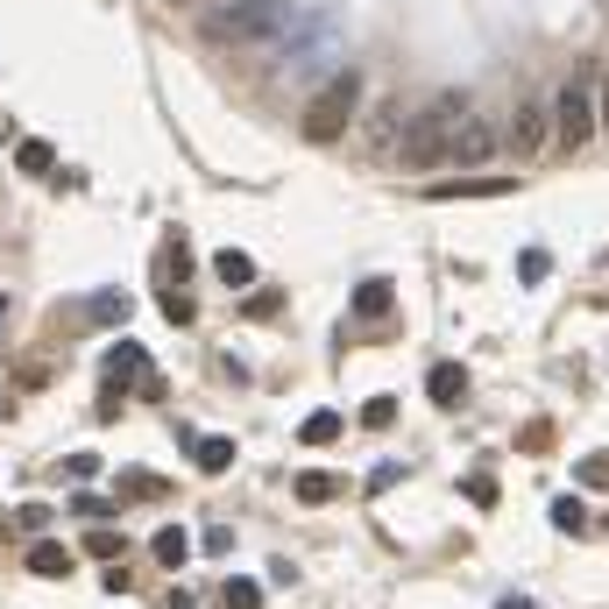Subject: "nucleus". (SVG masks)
<instances>
[{"label": "nucleus", "instance_id": "1", "mask_svg": "<svg viewBox=\"0 0 609 609\" xmlns=\"http://www.w3.org/2000/svg\"><path fill=\"white\" fill-rule=\"evenodd\" d=\"M460 114H468V99L460 93H440L433 107H419V114H405V136H397V163H405V171H419V177H433L440 163H447V128L460 121Z\"/></svg>", "mask_w": 609, "mask_h": 609}, {"label": "nucleus", "instance_id": "2", "mask_svg": "<svg viewBox=\"0 0 609 609\" xmlns=\"http://www.w3.org/2000/svg\"><path fill=\"white\" fill-rule=\"evenodd\" d=\"M596 65H574L567 71V85L553 93V142H560V156H574V150H588L596 142Z\"/></svg>", "mask_w": 609, "mask_h": 609}, {"label": "nucleus", "instance_id": "3", "mask_svg": "<svg viewBox=\"0 0 609 609\" xmlns=\"http://www.w3.org/2000/svg\"><path fill=\"white\" fill-rule=\"evenodd\" d=\"M291 22V0H227L206 14V43H277Z\"/></svg>", "mask_w": 609, "mask_h": 609}, {"label": "nucleus", "instance_id": "4", "mask_svg": "<svg viewBox=\"0 0 609 609\" xmlns=\"http://www.w3.org/2000/svg\"><path fill=\"white\" fill-rule=\"evenodd\" d=\"M354 99H362V71H333V79L312 93V107H305V142H340L348 136Z\"/></svg>", "mask_w": 609, "mask_h": 609}, {"label": "nucleus", "instance_id": "5", "mask_svg": "<svg viewBox=\"0 0 609 609\" xmlns=\"http://www.w3.org/2000/svg\"><path fill=\"white\" fill-rule=\"evenodd\" d=\"M496 156V121H482V114H460L447 128V163L454 171H475V163Z\"/></svg>", "mask_w": 609, "mask_h": 609}, {"label": "nucleus", "instance_id": "6", "mask_svg": "<svg viewBox=\"0 0 609 609\" xmlns=\"http://www.w3.org/2000/svg\"><path fill=\"white\" fill-rule=\"evenodd\" d=\"M511 150H517V156H539V150H546V99H539V93L517 99V114H511Z\"/></svg>", "mask_w": 609, "mask_h": 609}, {"label": "nucleus", "instance_id": "7", "mask_svg": "<svg viewBox=\"0 0 609 609\" xmlns=\"http://www.w3.org/2000/svg\"><path fill=\"white\" fill-rule=\"evenodd\" d=\"M511 177H433V199H503Z\"/></svg>", "mask_w": 609, "mask_h": 609}, {"label": "nucleus", "instance_id": "8", "mask_svg": "<svg viewBox=\"0 0 609 609\" xmlns=\"http://www.w3.org/2000/svg\"><path fill=\"white\" fill-rule=\"evenodd\" d=\"M397 136H405V107H397V99H383V107L368 114V156H390Z\"/></svg>", "mask_w": 609, "mask_h": 609}, {"label": "nucleus", "instance_id": "9", "mask_svg": "<svg viewBox=\"0 0 609 609\" xmlns=\"http://www.w3.org/2000/svg\"><path fill=\"white\" fill-rule=\"evenodd\" d=\"M185 454H191V468H206V475H227V468H234V440H220V433H213V440L191 433Z\"/></svg>", "mask_w": 609, "mask_h": 609}, {"label": "nucleus", "instance_id": "10", "mask_svg": "<svg viewBox=\"0 0 609 609\" xmlns=\"http://www.w3.org/2000/svg\"><path fill=\"white\" fill-rule=\"evenodd\" d=\"M425 397H433V405H460V397H468V368H460V362H433Z\"/></svg>", "mask_w": 609, "mask_h": 609}, {"label": "nucleus", "instance_id": "11", "mask_svg": "<svg viewBox=\"0 0 609 609\" xmlns=\"http://www.w3.org/2000/svg\"><path fill=\"white\" fill-rule=\"evenodd\" d=\"M150 368V348L142 340H114L107 348V383H128V376H142Z\"/></svg>", "mask_w": 609, "mask_h": 609}, {"label": "nucleus", "instance_id": "12", "mask_svg": "<svg viewBox=\"0 0 609 609\" xmlns=\"http://www.w3.org/2000/svg\"><path fill=\"white\" fill-rule=\"evenodd\" d=\"M28 574L65 582V574H71V553H65V546H50V539H36V546H28Z\"/></svg>", "mask_w": 609, "mask_h": 609}, {"label": "nucleus", "instance_id": "13", "mask_svg": "<svg viewBox=\"0 0 609 609\" xmlns=\"http://www.w3.org/2000/svg\"><path fill=\"white\" fill-rule=\"evenodd\" d=\"M213 277H220V284H234V291H248V284H256V262H248L242 248H220V256H213Z\"/></svg>", "mask_w": 609, "mask_h": 609}, {"label": "nucleus", "instance_id": "14", "mask_svg": "<svg viewBox=\"0 0 609 609\" xmlns=\"http://www.w3.org/2000/svg\"><path fill=\"white\" fill-rule=\"evenodd\" d=\"M390 277H368V284H354V312H362V319H383V312H390Z\"/></svg>", "mask_w": 609, "mask_h": 609}, {"label": "nucleus", "instance_id": "15", "mask_svg": "<svg viewBox=\"0 0 609 609\" xmlns=\"http://www.w3.org/2000/svg\"><path fill=\"white\" fill-rule=\"evenodd\" d=\"M163 277H171V284H191V248H185V234H163Z\"/></svg>", "mask_w": 609, "mask_h": 609}, {"label": "nucleus", "instance_id": "16", "mask_svg": "<svg viewBox=\"0 0 609 609\" xmlns=\"http://www.w3.org/2000/svg\"><path fill=\"white\" fill-rule=\"evenodd\" d=\"M150 553H156V567H185V560H191V539H185V531H177V525H163Z\"/></svg>", "mask_w": 609, "mask_h": 609}, {"label": "nucleus", "instance_id": "17", "mask_svg": "<svg viewBox=\"0 0 609 609\" xmlns=\"http://www.w3.org/2000/svg\"><path fill=\"white\" fill-rule=\"evenodd\" d=\"M50 163H57V150H50V142H43V136H28L22 150H14V171H22V177H43V171H50Z\"/></svg>", "mask_w": 609, "mask_h": 609}, {"label": "nucleus", "instance_id": "18", "mask_svg": "<svg viewBox=\"0 0 609 609\" xmlns=\"http://www.w3.org/2000/svg\"><path fill=\"white\" fill-rule=\"evenodd\" d=\"M298 440H305V447H333V440H340V411H312V419L298 425Z\"/></svg>", "mask_w": 609, "mask_h": 609}, {"label": "nucleus", "instance_id": "19", "mask_svg": "<svg viewBox=\"0 0 609 609\" xmlns=\"http://www.w3.org/2000/svg\"><path fill=\"white\" fill-rule=\"evenodd\" d=\"M333 496H348L340 475H298V503H333Z\"/></svg>", "mask_w": 609, "mask_h": 609}, {"label": "nucleus", "instance_id": "20", "mask_svg": "<svg viewBox=\"0 0 609 609\" xmlns=\"http://www.w3.org/2000/svg\"><path fill=\"white\" fill-rule=\"evenodd\" d=\"M71 511H79L85 525H99V517H114V511H121V496H99V489H79V496H71Z\"/></svg>", "mask_w": 609, "mask_h": 609}, {"label": "nucleus", "instance_id": "21", "mask_svg": "<svg viewBox=\"0 0 609 609\" xmlns=\"http://www.w3.org/2000/svg\"><path fill=\"white\" fill-rule=\"evenodd\" d=\"M121 489H128V496H150V489H156V496H171V482L150 475V468H121ZM128 496H121V503H128Z\"/></svg>", "mask_w": 609, "mask_h": 609}, {"label": "nucleus", "instance_id": "22", "mask_svg": "<svg viewBox=\"0 0 609 609\" xmlns=\"http://www.w3.org/2000/svg\"><path fill=\"white\" fill-rule=\"evenodd\" d=\"M460 496H468V503H482V511H489V503H496V475H489V468H475L468 482H460Z\"/></svg>", "mask_w": 609, "mask_h": 609}, {"label": "nucleus", "instance_id": "23", "mask_svg": "<svg viewBox=\"0 0 609 609\" xmlns=\"http://www.w3.org/2000/svg\"><path fill=\"white\" fill-rule=\"evenodd\" d=\"M85 312H93V319H107V326H121V319H128V298H121V291H99Z\"/></svg>", "mask_w": 609, "mask_h": 609}, {"label": "nucleus", "instance_id": "24", "mask_svg": "<svg viewBox=\"0 0 609 609\" xmlns=\"http://www.w3.org/2000/svg\"><path fill=\"white\" fill-rule=\"evenodd\" d=\"M553 525H560V531H588V511H582L574 496H553Z\"/></svg>", "mask_w": 609, "mask_h": 609}, {"label": "nucleus", "instance_id": "25", "mask_svg": "<svg viewBox=\"0 0 609 609\" xmlns=\"http://www.w3.org/2000/svg\"><path fill=\"white\" fill-rule=\"evenodd\" d=\"M220 602H227V609H262V588L256 582H227V588H220Z\"/></svg>", "mask_w": 609, "mask_h": 609}, {"label": "nucleus", "instance_id": "26", "mask_svg": "<svg viewBox=\"0 0 609 609\" xmlns=\"http://www.w3.org/2000/svg\"><path fill=\"white\" fill-rule=\"evenodd\" d=\"M390 419H397V397H368V405H362V425H368V433H383Z\"/></svg>", "mask_w": 609, "mask_h": 609}, {"label": "nucleus", "instance_id": "27", "mask_svg": "<svg viewBox=\"0 0 609 609\" xmlns=\"http://www.w3.org/2000/svg\"><path fill=\"white\" fill-rule=\"evenodd\" d=\"M163 319H171V326H191V298H185V284L163 291Z\"/></svg>", "mask_w": 609, "mask_h": 609}, {"label": "nucleus", "instance_id": "28", "mask_svg": "<svg viewBox=\"0 0 609 609\" xmlns=\"http://www.w3.org/2000/svg\"><path fill=\"white\" fill-rule=\"evenodd\" d=\"M546 270H553L546 248H525V256H517V277H525V284H546Z\"/></svg>", "mask_w": 609, "mask_h": 609}, {"label": "nucleus", "instance_id": "29", "mask_svg": "<svg viewBox=\"0 0 609 609\" xmlns=\"http://www.w3.org/2000/svg\"><path fill=\"white\" fill-rule=\"evenodd\" d=\"M574 475H582V489H609V454H588Z\"/></svg>", "mask_w": 609, "mask_h": 609}, {"label": "nucleus", "instance_id": "30", "mask_svg": "<svg viewBox=\"0 0 609 609\" xmlns=\"http://www.w3.org/2000/svg\"><path fill=\"white\" fill-rule=\"evenodd\" d=\"M93 468H99L93 454H65V460H57V475H65V482H85V475H93Z\"/></svg>", "mask_w": 609, "mask_h": 609}, {"label": "nucleus", "instance_id": "31", "mask_svg": "<svg viewBox=\"0 0 609 609\" xmlns=\"http://www.w3.org/2000/svg\"><path fill=\"white\" fill-rule=\"evenodd\" d=\"M517 447H525V454H546V447H553V425H546V419L525 425V440H517Z\"/></svg>", "mask_w": 609, "mask_h": 609}, {"label": "nucleus", "instance_id": "32", "mask_svg": "<svg viewBox=\"0 0 609 609\" xmlns=\"http://www.w3.org/2000/svg\"><path fill=\"white\" fill-rule=\"evenodd\" d=\"M397 482H405V468L390 460V468H376V475H368V496H383V489H397Z\"/></svg>", "mask_w": 609, "mask_h": 609}, {"label": "nucleus", "instance_id": "33", "mask_svg": "<svg viewBox=\"0 0 609 609\" xmlns=\"http://www.w3.org/2000/svg\"><path fill=\"white\" fill-rule=\"evenodd\" d=\"M85 553H128V546L114 539V531H99V525H93V539H85Z\"/></svg>", "mask_w": 609, "mask_h": 609}, {"label": "nucleus", "instance_id": "34", "mask_svg": "<svg viewBox=\"0 0 609 609\" xmlns=\"http://www.w3.org/2000/svg\"><path fill=\"white\" fill-rule=\"evenodd\" d=\"M163 609H199V602H191V596H163Z\"/></svg>", "mask_w": 609, "mask_h": 609}, {"label": "nucleus", "instance_id": "35", "mask_svg": "<svg viewBox=\"0 0 609 609\" xmlns=\"http://www.w3.org/2000/svg\"><path fill=\"white\" fill-rule=\"evenodd\" d=\"M496 609H531V602H525V596H503V602H496Z\"/></svg>", "mask_w": 609, "mask_h": 609}, {"label": "nucleus", "instance_id": "36", "mask_svg": "<svg viewBox=\"0 0 609 609\" xmlns=\"http://www.w3.org/2000/svg\"><path fill=\"white\" fill-rule=\"evenodd\" d=\"M8 312H14V298H8V291H0V326H8Z\"/></svg>", "mask_w": 609, "mask_h": 609}, {"label": "nucleus", "instance_id": "37", "mask_svg": "<svg viewBox=\"0 0 609 609\" xmlns=\"http://www.w3.org/2000/svg\"><path fill=\"white\" fill-rule=\"evenodd\" d=\"M0 419H8V397H0Z\"/></svg>", "mask_w": 609, "mask_h": 609}]
</instances>
